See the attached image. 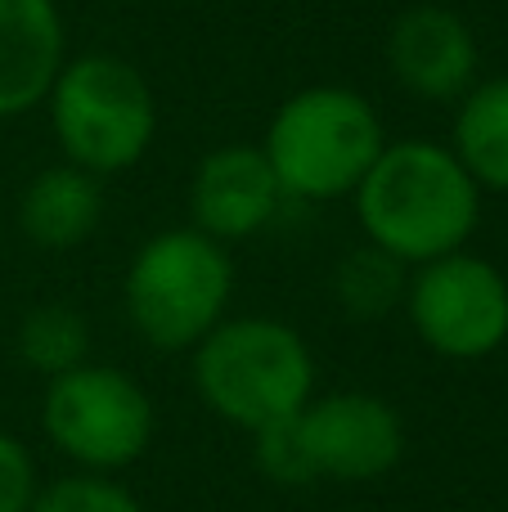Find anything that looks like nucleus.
I'll use <instances>...</instances> for the list:
<instances>
[{
    "label": "nucleus",
    "instance_id": "nucleus-1",
    "mask_svg": "<svg viewBox=\"0 0 508 512\" xmlns=\"http://www.w3.org/2000/svg\"><path fill=\"white\" fill-rule=\"evenodd\" d=\"M365 243L401 265H428L464 252L482 225V189L464 171L450 144L428 135L387 140L369 176L351 194Z\"/></svg>",
    "mask_w": 508,
    "mask_h": 512
},
{
    "label": "nucleus",
    "instance_id": "nucleus-2",
    "mask_svg": "<svg viewBox=\"0 0 508 512\" xmlns=\"http://www.w3.org/2000/svg\"><path fill=\"white\" fill-rule=\"evenodd\" d=\"M198 400L221 423L257 436L288 423L315 396V360L306 337L275 315H225L194 346Z\"/></svg>",
    "mask_w": 508,
    "mask_h": 512
},
{
    "label": "nucleus",
    "instance_id": "nucleus-3",
    "mask_svg": "<svg viewBox=\"0 0 508 512\" xmlns=\"http://www.w3.org/2000/svg\"><path fill=\"white\" fill-rule=\"evenodd\" d=\"M383 149V117L351 86L297 90L275 108L261 135V153L288 203L351 198Z\"/></svg>",
    "mask_w": 508,
    "mask_h": 512
},
{
    "label": "nucleus",
    "instance_id": "nucleus-4",
    "mask_svg": "<svg viewBox=\"0 0 508 512\" xmlns=\"http://www.w3.org/2000/svg\"><path fill=\"white\" fill-rule=\"evenodd\" d=\"M41 108L63 162L95 180L131 171L158 135L153 86L135 63L104 50L68 54Z\"/></svg>",
    "mask_w": 508,
    "mask_h": 512
},
{
    "label": "nucleus",
    "instance_id": "nucleus-5",
    "mask_svg": "<svg viewBox=\"0 0 508 512\" xmlns=\"http://www.w3.org/2000/svg\"><path fill=\"white\" fill-rule=\"evenodd\" d=\"M230 297V252L194 225H176L144 239L122 283L126 319L153 351H194L225 319Z\"/></svg>",
    "mask_w": 508,
    "mask_h": 512
},
{
    "label": "nucleus",
    "instance_id": "nucleus-6",
    "mask_svg": "<svg viewBox=\"0 0 508 512\" xmlns=\"http://www.w3.org/2000/svg\"><path fill=\"white\" fill-rule=\"evenodd\" d=\"M153 400L131 373L113 364H77L45 382L41 427L50 445L81 472L113 477L131 468L153 441Z\"/></svg>",
    "mask_w": 508,
    "mask_h": 512
},
{
    "label": "nucleus",
    "instance_id": "nucleus-7",
    "mask_svg": "<svg viewBox=\"0 0 508 512\" xmlns=\"http://www.w3.org/2000/svg\"><path fill=\"white\" fill-rule=\"evenodd\" d=\"M405 315L428 351L486 360L508 342V274L468 248L414 265Z\"/></svg>",
    "mask_w": 508,
    "mask_h": 512
},
{
    "label": "nucleus",
    "instance_id": "nucleus-8",
    "mask_svg": "<svg viewBox=\"0 0 508 512\" xmlns=\"http://www.w3.org/2000/svg\"><path fill=\"white\" fill-rule=\"evenodd\" d=\"M293 427L315 481H378L405 454L401 414L369 391L311 396Z\"/></svg>",
    "mask_w": 508,
    "mask_h": 512
},
{
    "label": "nucleus",
    "instance_id": "nucleus-9",
    "mask_svg": "<svg viewBox=\"0 0 508 512\" xmlns=\"http://www.w3.org/2000/svg\"><path fill=\"white\" fill-rule=\"evenodd\" d=\"M275 171H270L261 144H221L189 176V216L194 230L216 243H239L270 230L284 207Z\"/></svg>",
    "mask_w": 508,
    "mask_h": 512
},
{
    "label": "nucleus",
    "instance_id": "nucleus-10",
    "mask_svg": "<svg viewBox=\"0 0 508 512\" xmlns=\"http://www.w3.org/2000/svg\"><path fill=\"white\" fill-rule=\"evenodd\" d=\"M477 36L455 9L410 5L387 32V68L428 104H459L477 86Z\"/></svg>",
    "mask_w": 508,
    "mask_h": 512
},
{
    "label": "nucleus",
    "instance_id": "nucleus-11",
    "mask_svg": "<svg viewBox=\"0 0 508 512\" xmlns=\"http://www.w3.org/2000/svg\"><path fill=\"white\" fill-rule=\"evenodd\" d=\"M68 59L59 0H0V122L45 104Z\"/></svg>",
    "mask_w": 508,
    "mask_h": 512
},
{
    "label": "nucleus",
    "instance_id": "nucleus-12",
    "mask_svg": "<svg viewBox=\"0 0 508 512\" xmlns=\"http://www.w3.org/2000/svg\"><path fill=\"white\" fill-rule=\"evenodd\" d=\"M104 221V180L72 162L36 171L18 198V230L32 248L68 252L81 248Z\"/></svg>",
    "mask_w": 508,
    "mask_h": 512
},
{
    "label": "nucleus",
    "instance_id": "nucleus-13",
    "mask_svg": "<svg viewBox=\"0 0 508 512\" xmlns=\"http://www.w3.org/2000/svg\"><path fill=\"white\" fill-rule=\"evenodd\" d=\"M450 149L482 194H508V77L477 81L459 99Z\"/></svg>",
    "mask_w": 508,
    "mask_h": 512
},
{
    "label": "nucleus",
    "instance_id": "nucleus-14",
    "mask_svg": "<svg viewBox=\"0 0 508 512\" xmlns=\"http://www.w3.org/2000/svg\"><path fill=\"white\" fill-rule=\"evenodd\" d=\"M410 265L387 256L374 243H360L333 270V297L351 319H387L396 306H405Z\"/></svg>",
    "mask_w": 508,
    "mask_h": 512
},
{
    "label": "nucleus",
    "instance_id": "nucleus-15",
    "mask_svg": "<svg viewBox=\"0 0 508 512\" xmlns=\"http://www.w3.org/2000/svg\"><path fill=\"white\" fill-rule=\"evenodd\" d=\"M86 355H90V324L81 310L50 301V306L27 310V319L18 324V360L32 373H45V382L86 364Z\"/></svg>",
    "mask_w": 508,
    "mask_h": 512
},
{
    "label": "nucleus",
    "instance_id": "nucleus-16",
    "mask_svg": "<svg viewBox=\"0 0 508 512\" xmlns=\"http://www.w3.org/2000/svg\"><path fill=\"white\" fill-rule=\"evenodd\" d=\"M32 512H144L140 499L113 477H95V472H77V477L50 481L36 490Z\"/></svg>",
    "mask_w": 508,
    "mask_h": 512
},
{
    "label": "nucleus",
    "instance_id": "nucleus-17",
    "mask_svg": "<svg viewBox=\"0 0 508 512\" xmlns=\"http://www.w3.org/2000/svg\"><path fill=\"white\" fill-rule=\"evenodd\" d=\"M252 441H257L252 459H257V468L266 472L275 486H315V472H311V463H306V454H302V441H297L293 418H288V423L266 427V432H257Z\"/></svg>",
    "mask_w": 508,
    "mask_h": 512
},
{
    "label": "nucleus",
    "instance_id": "nucleus-18",
    "mask_svg": "<svg viewBox=\"0 0 508 512\" xmlns=\"http://www.w3.org/2000/svg\"><path fill=\"white\" fill-rule=\"evenodd\" d=\"M36 468L18 436L0 432V512H32L36 504Z\"/></svg>",
    "mask_w": 508,
    "mask_h": 512
}]
</instances>
